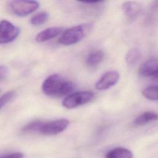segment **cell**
<instances>
[{
  "label": "cell",
  "mask_w": 158,
  "mask_h": 158,
  "mask_svg": "<svg viewBox=\"0 0 158 158\" xmlns=\"http://www.w3.org/2000/svg\"><path fill=\"white\" fill-rule=\"evenodd\" d=\"M43 121L41 120H35L27 125H26L23 128L22 131L25 133H31V132H39L40 128L43 124Z\"/></svg>",
  "instance_id": "obj_17"
},
{
  "label": "cell",
  "mask_w": 158,
  "mask_h": 158,
  "mask_svg": "<svg viewBox=\"0 0 158 158\" xmlns=\"http://www.w3.org/2000/svg\"><path fill=\"white\" fill-rule=\"evenodd\" d=\"M8 73V69L6 65H0V80L6 78Z\"/></svg>",
  "instance_id": "obj_20"
},
{
  "label": "cell",
  "mask_w": 158,
  "mask_h": 158,
  "mask_svg": "<svg viewBox=\"0 0 158 158\" xmlns=\"http://www.w3.org/2000/svg\"><path fill=\"white\" fill-rule=\"evenodd\" d=\"M132 152L123 147L115 148L106 154V158H133Z\"/></svg>",
  "instance_id": "obj_12"
},
{
  "label": "cell",
  "mask_w": 158,
  "mask_h": 158,
  "mask_svg": "<svg viewBox=\"0 0 158 158\" xmlns=\"http://www.w3.org/2000/svg\"><path fill=\"white\" fill-rule=\"evenodd\" d=\"M42 91L47 96L59 98L69 95L75 88L74 84L58 74L47 77L42 84Z\"/></svg>",
  "instance_id": "obj_1"
},
{
  "label": "cell",
  "mask_w": 158,
  "mask_h": 158,
  "mask_svg": "<svg viewBox=\"0 0 158 158\" xmlns=\"http://www.w3.org/2000/svg\"><path fill=\"white\" fill-rule=\"evenodd\" d=\"M142 94L146 98L149 100H158V85L147 87L143 90Z\"/></svg>",
  "instance_id": "obj_16"
},
{
  "label": "cell",
  "mask_w": 158,
  "mask_h": 158,
  "mask_svg": "<svg viewBox=\"0 0 158 158\" xmlns=\"http://www.w3.org/2000/svg\"><path fill=\"white\" fill-rule=\"evenodd\" d=\"M19 29L10 22L2 20L0 22V44L13 41L19 35Z\"/></svg>",
  "instance_id": "obj_6"
},
{
  "label": "cell",
  "mask_w": 158,
  "mask_h": 158,
  "mask_svg": "<svg viewBox=\"0 0 158 158\" xmlns=\"http://www.w3.org/2000/svg\"><path fill=\"white\" fill-rule=\"evenodd\" d=\"M92 27L91 23H87L68 28L62 33L59 38V42L65 46L76 44L87 35L91 31Z\"/></svg>",
  "instance_id": "obj_2"
},
{
  "label": "cell",
  "mask_w": 158,
  "mask_h": 158,
  "mask_svg": "<svg viewBox=\"0 0 158 158\" xmlns=\"http://www.w3.org/2000/svg\"><path fill=\"white\" fill-rule=\"evenodd\" d=\"M139 73L143 77L156 78L158 76V59H151L144 62L139 67Z\"/></svg>",
  "instance_id": "obj_8"
},
{
  "label": "cell",
  "mask_w": 158,
  "mask_h": 158,
  "mask_svg": "<svg viewBox=\"0 0 158 158\" xmlns=\"http://www.w3.org/2000/svg\"><path fill=\"white\" fill-rule=\"evenodd\" d=\"M39 2L35 1L17 0L10 1L9 8L11 12L19 17L27 16L38 9Z\"/></svg>",
  "instance_id": "obj_4"
},
{
  "label": "cell",
  "mask_w": 158,
  "mask_h": 158,
  "mask_svg": "<svg viewBox=\"0 0 158 158\" xmlns=\"http://www.w3.org/2000/svg\"><path fill=\"white\" fill-rule=\"evenodd\" d=\"M15 93L14 91H10L6 93L0 98V109L7 104L14 97Z\"/></svg>",
  "instance_id": "obj_18"
},
{
  "label": "cell",
  "mask_w": 158,
  "mask_h": 158,
  "mask_svg": "<svg viewBox=\"0 0 158 158\" xmlns=\"http://www.w3.org/2000/svg\"><path fill=\"white\" fill-rule=\"evenodd\" d=\"M24 156L22 152H14L6 155L0 156V158H23Z\"/></svg>",
  "instance_id": "obj_19"
},
{
  "label": "cell",
  "mask_w": 158,
  "mask_h": 158,
  "mask_svg": "<svg viewBox=\"0 0 158 158\" xmlns=\"http://www.w3.org/2000/svg\"><path fill=\"white\" fill-rule=\"evenodd\" d=\"M104 57V53L101 50H95L91 52L86 57V63L89 67H95L99 64Z\"/></svg>",
  "instance_id": "obj_13"
},
{
  "label": "cell",
  "mask_w": 158,
  "mask_h": 158,
  "mask_svg": "<svg viewBox=\"0 0 158 158\" xmlns=\"http://www.w3.org/2000/svg\"><path fill=\"white\" fill-rule=\"evenodd\" d=\"M157 120L158 113L152 111H148L145 112L136 117L133 122V123L134 125L137 126H142L149 122H154Z\"/></svg>",
  "instance_id": "obj_11"
},
{
  "label": "cell",
  "mask_w": 158,
  "mask_h": 158,
  "mask_svg": "<svg viewBox=\"0 0 158 158\" xmlns=\"http://www.w3.org/2000/svg\"><path fill=\"white\" fill-rule=\"evenodd\" d=\"M94 97L91 91H80L68 95L62 101V106L66 109H73L89 102Z\"/></svg>",
  "instance_id": "obj_3"
},
{
  "label": "cell",
  "mask_w": 158,
  "mask_h": 158,
  "mask_svg": "<svg viewBox=\"0 0 158 158\" xmlns=\"http://www.w3.org/2000/svg\"><path fill=\"white\" fill-rule=\"evenodd\" d=\"M69 124V120L65 118L56 119L48 122L43 121L39 133L46 136L56 135L64 131Z\"/></svg>",
  "instance_id": "obj_5"
},
{
  "label": "cell",
  "mask_w": 158,
  "mask_h": 158,
  "mask_svg": "<svg viewBox=\"0 0 158 158\" xmlns=\"http://www.w3.org/2000/svg\"><path fill=\"white\" fill-rule=\"evenodd\" d=\"M158 78V76H157V78Z\"/></svg>",
  "instance_id": "obj_22"
},
{
  "label": "cell",
  "mask_w": 158,
  "mask_h": 158,
  "mask_svg": "<svg viewBox=\"0 0 158 158\" xmlns=\"http://www.w3.org/2000/svg\"><path fill=\"white\" fill-rule=\"evenodd\" d=\"M122 10L129 20L136 19L141 11V6L136 1H127L122 4Z\"/></svg>",
  "instance_id": "obj_9"
},
{
  "label": "cell",
  "mask_w": 158,
  "mask_h": 158,
  "mask_svg": "<svg viewBox=\"0 0 158 158\" xmlns=\"http://www.w3.org/2000/svg\"><path fill=\"white\" fill-rule=\"evenodd\" d=\"M0 92H1V89H0Z\"/></svg>",
  "instance_id": "obj_23"
},
{
  "label": "cell",
  "mask_w": 158,
  "mask_h": 158,
  "mask_svg": "<svg viewBox=\"0 0 158 158\" xmlns=\"http://www.w3.org/2000/svg\"><path fill=\"white\" fill-rule=\"evenodd\" d=\"M120 78L119 72L117 70H110L103 74L95 84L98 90L104 91L114 86Z\"/></svg>",
  "instance_id": "obj_7"
},
{
  "label": "cell",
  "mask_w": 158,
  "mask_h": 158,
  "mask_svg": "<svg viewBox=\"0 0 158 158\" xmlns=\"http://www.w3.org/2000/svg\"><path fill=\"white\" fill-rule=\"evenodd\" d=\"M151 8L152 10H158V1H153L151 5Z\"/></svg>",
  "instance_id": "obj_21"
},
{
  "label": "cell",
  "mask_w": 158,
  "mask_h": 158,
  "mask_svg": "<svg viewBox=\"0 0 158 158\" xmlns=\"http://www.w3.org/2000/svg\"><path fill=\"white\" fill-rule=\"evenodd\" d=\"M49 18V14L47 12L43 11L34 15L30 19V23L33 25H40L44 23Z\"/></svg>",
  "instance_id": "obj_15"
},
{
  "label": "cell",
  "mask_w": 158,
  "mask_h": 158,
  "mask_svg": "<svg viewBox=\"0 0 158 158\" xmlns=\"http://www.w3.org/2000/svg\"><path fill=\"white\" fill-rule=\"evenodd\" d=\"M62 29L60 27H53L44 29L39 32L35 36V40L38 43H43L58 36Z\"/></svg>",
  "instance_id": "obj_10"
},
{
  "label": "cell",
  "mask_w": 158,
  "mask_h": 158,
  "mask_svg": "<svg viewBox=\"0 0 158 158\" xmlns=\"http://www.w3.org/2000/svg\"><path fill=\"white\" fill-rule=\"evenodd\" d=\"M141 52L138 48H132L128 51L125 56V61L130 65H135L140 59Z\"/></svg>",
  "instance_id": "obj_14"
}]
</instances>
